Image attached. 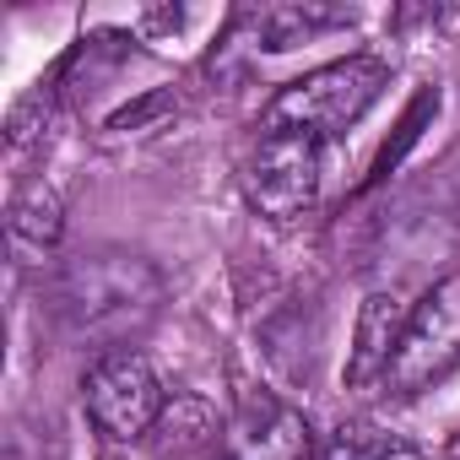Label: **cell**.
Masks as SVG:
<instances>
[{"label":"cell","mask_w":460,"mask_h":460,"mask_svg":"<svg viewBox=\"0 0 460 460\" xmlns=\"http://www.w3.org/2000/svg\"><path fill=\"white\" fill-rule=\"evenodd\" d=\"M320 179H325V141L309 130H271L266 125V136L244 157V195L271 222L304 217L320 200Z\"/></svg>","instance_id":"cell-4"},{"label":"cell","mask_w":460,"mask_h":460,"mask_svg":"<svg viewBox=\"0 0 460 460\" xmlns=\"http://www.w3.org/2000/svg\"><path fill=\"white\" fill-rule=\"evenodd\" d=\"M460 363V271L433 282L411 309H406V331H401V347L390 358V374H385V390L411 401L422 390H433L449 368Z\"/></svg>","instance_id":"cell-3"},{"label":"cell","mask_w":460,"mask_h":460,"mask_svg":"<svg viewBox=\"0 0 460 460\" xmlns=\"http://www.w3.org/2000/svg\"><path fill=\"white\" fill-rule=\"evenodd\" d=\"M250 22H255V39H266V49H298V44H309V39H320L331 28H347L352 12L309 0V6H266Z\"/></svg>","instance_id":"cell-10"},{"label":"cell","mask_w":460,"mask_h":460,"mask_svg":"<svg viewBox=\"0 0 460 460\" xmlns=\"http://www.w3.org/2000/svg\"><path fill=\"white\" fill-rule=\"evenodd\" d=\"M390 87V66L374 60V55H347L336 66H320L298 82H288L271 109H266V125L271 130H309L320 141L352 130L374 103L379 93Z\"/></svg>","instance_id":"cell-2"},{"label":"cell","mask_w":460,"mask_h":460,"mask_svg":"<svg viewBox=\"0 0 460 460\" xmlns=\"http://www.w3.org/2000/svg\"><path fill=\"white\" fill-rule=\"evenodd\" d=\"M163 271L136 250H82L49 282L55 320L66 325L71 341L98 347V358L130 352V341L163 314Z\"/></svg>","instance_id":"cell-1"},{"label":"cell","mask_w":460,"mask_h":460,"mask_svg":"<svg viewBox=\"0 0 460 460\" xmlns=\"http://www.w3.org/2000/svg\"><path fill=\"white\" fill-rule=\"evenodd\" d=\"M6 227H12V244L28 250V255H49L66 234V211H60V195L44 184V179H28L12 190V206H6Z\"/></svg>","instance_id":"cell-9"},{"label":"cell","mask_w":460,"mask_h":460,"mask_svg":"<svg viewBox=\"0 0 460 460\" xmlns=\"http://www.w3.org/2000/svg\"><path fill=\"white\" fill-rule=\"evenodd\" d=\"M82 406H87V422L109 444H141L152 438L168 401L141 352H103L82 379Z\"/></svg>","instance_id":"cell-5"},{"label":"cell","mask_w":460,"mask_h":460,"mask_svg":"<svg viewBox=\"0 0 460 460\" xmlns=\"http://www.w3.org/2000/svg\"><path fill=\"white\" fill-rule=\"evenodd\" d=\"M146 444L157 460H234V428L200 395H173Z\"/></svg>","instance_id":"cell-7"},{"label":"cell","mask_w":460,"mask_h":460,"mask_svg":"<svg viewBox=\"0 0 460 460\" xmlns=\"http://www.w3.org/2000/svg\"><path fill=\"white\" fill-rule=\"evenodd\" d=\"M234 460H320V444L304 411L277 390H244L234 417Z\"/></svg>","instance_id":"cell-6"},{"label":"cell","mask_w":460,"mask_h":460,"mask_svg":"<svg viewBox=\"0 0 460 460\" xmlns=\"http://www.w3.org/2000/svg\"><path fill=\"white\" fill-rule=\"evenodd\" d=\"M406 444L395 438V433H385V428H374V422H341L325 444H320V460H390V455H401Z\"/></svg>","instance_id":"cell-11"},{"label":"cell","mask_w":460,"mask_h":460,"mask_svg":"<svg viewBox=\"0 0 460 460\" xmlns=\"http://www.w3.org/2000/svg\"><path fill=\"white\" fill-rule=\"evenodd\" d=\"M401 331H406L401 298L395 293H368L363 309H358L352 352H347V385L352 390H385V374H390V358L401 347Z\"/></svg>","instance_id":"cell-8"},{"label":"cell","mask_w":460,"mask_h":460,"mask_svg":"<svg viewBox=\"0 0 460 460\" xmlns=\"http://www.w3.org/2000/svg\"><path fill=\"white\" fill-rule=\"evenodd\" d=\"M49 125H55V87L39 82V87L12 109V119H6V146L22 152V146H33L39 136H49Z\"/></svg>","instance_id":"cell-12"}]
</instances>
